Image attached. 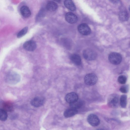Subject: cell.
<instances>
[{
	"mask_svg": "<svg viewBox=\"0 0 130 130\" xmlns=\"http://www.w3.org/2000/svg\"><path fill=\"white\" fill-rule=\"evenodd\" d=\"M119 96L117 94H110L108 98L107 104L110 107L116 108L119 106Z\"/></svg>",
	"mask_w": 130,
	"mask_h": 130,
	"instance_id": "obj_1",
	"label": "cell"
},
{
	"mask_svg": "<svg viewBox=\"0 0 130 130\" xmlns=\"http://www.w3.org/2000/svg\"><path fill=\"white\" fill-rule=\"evenodd\" d=\"M6 80L8 83L11 84H16L20 80V76L17 73L13 71H11L7 74Z\"/></svg>",
	"mask_w": 130,
	"mask_h": 130,
	"instance_id": "obj_2",
	"label": "cell"
},
{
	"mask_svg": "<svg viewBox=\"0 0 130 130\" xmlns=\"http://www.w3.org/2000/svg\"><path fill=\"white\" fill-rule=\"evenodd\" d=\"M97 76L94 74L90 73L86 75L84 78V82L86 84L89 86H92L95 84L97 82Z\"/></svg>",
	"mask_w": 130,
	"mask_h": 130,
	"instance_id": "obj_3",
	"label": "cell"
},
{
	"mask_svg": "<svg viewBox=\"0 0 130 130\" xmlns=\"http://www.w3.org/2000/svg\"><path fill=\"white\" fill-rule=\"evenodd\" d=\"M108 59L111 63L117 65L120 64L122 60V57L119 53L116 52H112L109 55Z\"/></svg>",
	"mask_w": 130,
	"mask_h": 130,
	"instance_id": "obj_4",
	"label": "cell"
},
{
	"mask_svg": "<svg viewBox=\"0 0 130 130\" xmlns=\"http://www.w3.org/2000/svg\"><path fill=\"white\" fill-rule=\"evenodd\" d=\"M83 55L84 58L88 60H94L96 58L97 56L95 52L89 48H87L83 51Z\"/></svg>",
	"mask_w": 130,
	"mask_h": 130,
	"instance_id": "obj_5",
	"label": "cell"
},
{
	"mask_svg": "<svg viewBox=\"0 0 130 130\" xmlns=\"http://www.w3.org/2000/svg\"><path fill=\"white\" fill-rule=\"evenodd\" d=\"M87 121L90 124L94 127L98 126L100 123L99 118L94 114L89 115L87 117Z\"/></svg>",
	"mask_w": 130,
	"mask_h": 130,
	"instance_id": "obj_6",
	"label": "cell"
},
{
	"mask_svg": "<svg viewBox=\"0 0 130 130\" xmlns=\"http://www.w3.org/2000/svg\"><path fill=\"white\" fill-rule=\"evenodd\" d=\"M45 102L44 98L41 96H36L30 102L31 104L35 107H39L42 105Z\"/></svg>",
	"mask_w": 130,
	"mask_h": 130,
	"instance_id": "obj_7",
	"label": "cell"
},
{
	"mask_svg": "<svg viewBox=\"0 0 130 130\" xmlns=\"http://www.w3.org/2000/svg\"><path fill=\"white\" fill-rule=\"evenodd\" d=\"M23 47L26 50L29 51H33L37 47L36 42L33 40H29L25 42L23 44Z\"/></svg>",
	"mask_w": 130,
	"mask_h": 130,
	"instance_id": "obj_8",
	"label": "cell"
},
{
	"mask_svg": "<svg viewBox=\"0 0 130 130\" xmlns=\"http://www.w3.org/2000/svg\"><path fill=\"white\" fill-rule=\"evenodd\" d=\"M79 32L84 35H88L91 32V29L89 26L86 24L82 23L78 26Z\"/></svg>",
	"mask_w": 130,
	"mask_h": 130,
	"instance_id": "obj_9",
	"label": "cell"
},
{
	"mask_svg": "<svg viewBox=\"0 0 130 130\" xmlns=\"http://www.w3.org/2000/svg\"><path fill=\"white\" fill-rule=\"evenodd\" d=\"M65 19L67 22L71 24L76 23L78 20L77 16L71 12L67 13L65 16Z\"/></svg>",
	"mask_w": 130,
	"mask_h": 130,
	"instance_id": "obj_10",
	"label": "cell"
},
{
	"mask_svg": "<svg viewBox=\"0 0 130 130\" xmlns=\"http://www.w3.org/2000/svg\"><path fill=\"white\" fill-rule=\"evenodd\" d=\"M78 99L77 94L74 92L69 93L66 95L65 97L66 101L70 104L75 101Z\"/></svg>",
	"mask_w": 130,
	"mask_h": 130,
	"instance_id": "obj_11",
	"label": "cell"
},
{
	"mask_svg": "<svg viewBox=\"0 0 130 130\" xmlns=\"http://www.w3.org/2000/svg\"><path fill=\"white\" fill-rule=\"evenodd\" d=\"M20 12L22 16L25 18L29 17L31 14V12L29 8L26 6H23L20 9Z\"/></svg>",
	"mask_w": 130,
	"mask_h": 130,
	"instance_id": "obj_12",
	"label": "cell"
},
{
	"mask_svg": "<svg viewBox=\"0 0 130 130\" xmlns=\"http://www.w3.org/2000/svg\"><path fill=\"white\" fill-rule=\"evenodd\" d=\"M77 112V109L71 108L65 110L64 112V116L65 117L69 118L75 115Z\"/></svg>",
	"mask_w": 130,
	"mask_h": 130,
	"instance_id": "obj_13",
	"label": "cell"
},
{
	"mask_svg": "<svg viewBox=\"0 0 130 130\" xmlns=\"http://www.w3.org/2000/svg\"><path fill=\"white\" fill-rule=\"evenodd\" d=\"M64 4L65 6L70 10L74 11L76 10L75 6L72 0H64Z\"/></svg>",
	"mask_w": 130,
	"mask_h": 130,
	"instance_id": "obj_14",
	"label": "cell"
},
{
	"mask_svg": "<svg viewBox=\"0 0 130 130\" xmlns=\"http://www.w3.org/2000/svg\"><path fill=\"white\" fill-rule=\"evenodd\" d=\"M84 102L82 100L78 99L75 101L70 104L71 108L77 109L81 108L83 105Z\"/></svg>",
	"mask_w": 130,
	"mask_h": 130,
	"instance_id": "obj_15",
	"label": "cell"
},
{
	"mask_svg": "<svg viewBox=\"0 0 130 130\" xmlns=\"http://www.w3.org/2000/svg\"><path fill=\"white\" fill-rule=\"evenodd\" d=\"M70 59L72 62L77 65H79L81 62L80 57L79 55L76 54H74L70 56Z\"/></svg>",
	"mask_w": 130,
	"mask_h": 130,
	"instance_id": "obj_16",
	"label": "cell"
},
{
	"mask_svg": "<svg viewBox=\"0 0 130 130\" xmlns=\"http://www.w3.org/2000/svg\"><path fill=\"white\" fill-rule=\"evenodd\" d=\"M58 5L55 2L53 1H50L47 3L46 9L50 11H55L58 8Z\"/></svg>",
	"mask_w": 130,
	"mask_h": 130,
	"instance_id": "obj_17",
	"label": "cell"
},
{
	"mask_svg": "<svg viewBox=\"0 0 130 130\" xmlns=\"http://www.w3.org/2000/svg\"><path fill=\"white\" fill-rule=\"evenodd\" d=\"M119 17L120 20L123 21H125L128 20L129 15L126 10H123L119 12Z\"/></svg>",
	"mask_w": 130,
	"mask_h": 130,
	"instance_id": "obj_18",
	"label": "cell"
},
{
	"mask_svg": "<svg viewBox=\"0 0 130 130\" xmlns=\"http://www.w3.org/2000/svg\"><path fill=\"white\" fill-rule=\"evenodd\" d=\"M3 109L6 111H11L13 109L12 104L10 103L6 102L4 103L3 105Z\"/></svg>",
	"mask_w": 130,
	"mask_h": 130,
	"instance_id": "obj_19",
	"label": "cell"
},
{
	"mask_svg": "<svg viewBox=\"0 0 130 130\" xmlns=\"http://www.w3.org/2000/svg\"><path fill=\"white\" fill-rule=\"evenodd\" d=\"M127 97L125 95H122L120 99V103L121 107L123 108H125L127 104Z\"/></svg>",
	"mask_w": 130,
	"mask_h": 130,
	"instance_id": "obj_20",
	"label": "cell"
},
{
	"mask_svg": "<svg viewBox=\"0 0 130 130\" xmlns=\"http://www.w3.org/2000/svg\"><path fill=\"white\" fill-rule=\"evenodd\" d=\"M8 117L7 111L3 109L0 108V120L2 121L6 120Z\"/></svg>",
	"mask_w": 130,
	"mask_h": 130,
	"instance_id": "obj_21",
	"label": "cell"
},
{
	"mask_svg": "<svg viewBox=\"0 0 130 130\" xmlns=\"http://www.w3.org/2000/svg\"><path fill=\"white\" fill-rule=\"evenodd\" d=\"M28 30V27H26L21 29L17 34V37L18 38H20L24 36L27 33Z\"/></svg>",
	"mask_w": 130,
	"mask_h": 130,
	"instance_id": "obj_22",
	"label": "cell"
},
{
	"mask_svg": "<svg viewBox=\"0 0 130 130\" xmlns=\"http://www.w3.org/2000/svg\"><path fill=\"white\" fill-rule=\"evenodd\" d=\"M127 80L126 77L124 75H121L119 76L118 81L120 84H123L125 83Z\"/></svg>",
	"mask_w": 130,
	"mask_h": 130,
	"instance_id": "obj_23",
	"label": "cell"
},
{
	"mask_svg": "<svg viewBox=\"0 0 130 130\" xmlns=\"http://www.w3.org/2000/svg\"><path fill=\"white\" fill-rule=\"evenodd\" d=\"M128 87L127 85H124L122 86L119 89L120 91L122 92L126 93L128 91Z\"/></svg>",
	"mask_w": 130,
	"mask_h": 130,
	"instance_id": "obj_24",
	"label": "cell"
},
{
	"mask_svg": "<svg viewBox=\"0 0 130 130\" xmlns=\"http://www.w3.org/2000/svg\"><path fill=\"white\" fill-rule=\"evenodd\" d=\"M112 3H116L119 1V0H109Z\"/></svg>",
	"mask_w": 130,
	"mask_h": 130,
	"instance_id": "obj_25",
	"label": "cell"
},
{
	"mask_svg": "<svg viewBox=\"0 0 130 130\" xmlns=\"http://www.w3.org/2000/svg\"><path fill=\"white\" fill-rule=\"evenodd\" d=\"M55 2H56L58 3H59L60 2L61 0H53Z\"/></svg>",
	"mask_w": 130,
	"mask_h": 130,
	"instance_id": "obj_26",
	"label": "cell"
}]
</instances>
